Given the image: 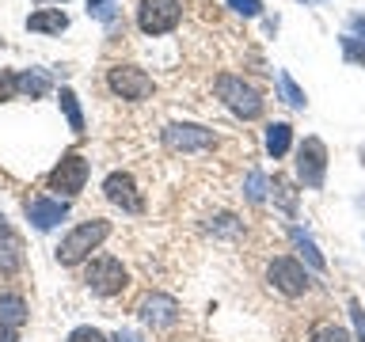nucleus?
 <instances>
[{"label":"nucleus","instance_id":"obj_9","mask_svg":"<svg viewBox=\"0 0 365 342\" xmlns=\"http://www.w3.org/2000/svg\"><path fill=\"white\" fill-rule=\"evenodd\" d=\"M164 145L171 152H198V148H213L217 137L205 125H190V122H171L164 130Z\"/></svg>","mask_w":365,"mask_h":342},{"label":"nucleus","instance_id":"obj_18","mask_svg":"<svg viewBox=\"0 0 365 342\" xmlns=\"http://www.w3.org/2000/svg\"><path fill=\"white\" fill-rule=\"evenodd\" d=\"M50 91V76L38 73V68H27V73H19V95H31V99H38Z\"/></svg>","mask_w":365,"mask_h":342},{"label":"nucleus","instance_id":"obj_20","mask_svg":"<svg viewBox=\"0 0 365 342\" xmlns=\"http://www.w3.org/2000/svg\"><path fill=\"white\" fill-rule=\"evenodd\" d=\"M312 342H350V335H346L339 323H319V327L312 331Z\"/></svg>","mask_w":365,"mask_h":342},{"label":"nucleus","instance_id":"obj_22","mask_svg":"<svg viewBox=\"0 0 365 342\" xmlns=\"http://www.w3.org/2000/svg\"><path fill=\"white\" fill-rule=\"evenodd\" d=\"M114 11H118V0H88V16H96L103 23H110Z\"/></svg>","mask_w":365,"mask_h":342},{"label":"nucleus","instance_id":"obj_4","mask_svg":"<svg viewBox=\"0 0 365 342\" xmlns=\"http://www.w3.org/2000/svg\"><path fill=\"white\" fill-rule=\"evenodd\" d=\"M179 19H182L179 0H141L137 4V27L145 34H168L179 27Z\"/></svg>","mask_w":365,"mask_h":342},{"label":"nucleus","instance_id":"obj_2","mask_svg":"<svg viewBox=\"0 0 365 342\" xmlns=\"http://www.w3.org/2000/svg\"><path fill=\"white\" fill-rule=\"evenodd\" d=\"M217 95H221L225 107L232 114H240V118H259V114H262V95L247 84V80H240L232 73L217 76Z\"/></svg>","mask_w":365,"mask_h":342},{"label":"nucleus","instance_id":"obj_33","mask_svg":"<svg viewBox=\"0 0 365 342\" xmlns=\"http://www.w3.org/2000/svg\"><path fill=\"white\" fill-rule=\"evenodd\" d=\"M304 4H319V0H304Z\"/></svg>","mask_w":365,"mask_h":342},{"label":"nucleus","instance_id":"obj_12","mask_svg":"<svg viewBox=\"0 0 365 342\" xmlns=\"http://www.w3.org/2000/svg\"><path fill=\"white\" fill-rule=\"evenodd\" d=\"M141 319L145 323H153V327H168V323H175V316H179V304L171 301V296L164 293H148L145 301H141Z\"/></svg>","mask_w":365,"mask_h":342},{"label":"nucleus","instance_id":"obj_19","mask_svg":"<svg viewBox=\"0 0 365 342\" xmlns=\"http://www.w3.org/2000/svg\"><path fill=\"white\" fill-rule=\"evenodd\" d=\"M23 262V255H19V239H11V236H0V270L4 274H11Z\"/></svg>","mask_w":365,"mask_h":342},{"label":"nucleus","instance_id":"obj_28","mask_svg":"<svg viewBox=\"0 0 365 342\" xmlns=\"http://www.w3.org/2000/svg\"><path fill=\"white\" fill-rule=\"evenodd\" d=\"M0 342H16V327H0Z\"/></svg>","mask_w":365,"mask_h":342},{"label":"nucleus","instance_id":"obj_7","mask_svg":"<svg viewBox=\"0 0 365 342\" xmlns=\"http://www.w3.org/2000/svg\"><path fill=\"white\" fill-rule=\"evenodd\" d=\"M267 278H270V285L278 293H285V296H301V293H308V270L301 266L297 259H289V255H278L267 266Z\"/></svg>","mask_w":365,"mask_h":342},{"label":"nucleus","instance_id":"obj_31","mask_svg":"<svg viewBox=\"0 0 365 342\" xmlns=\"http://www.w3.org/2000/svg\"><path fill=\"white\" fill-rule=\"evenodd\" d=\"M0 236H8V221H4V213H0Z\"/></svg>","mask_w":365,"mask_h":342},{"label":"nucleus","instance_id":"obj_26","mask_svg":"<svg viewBox=\"0 0 365 342\" xmlns=\"http://www.w3.org/2000/svg\"><path fill=\"white\" fill-rule=\"evenodd\" d=\"M262 187H267V179H262V175H251V179H247V198H251V202H262Z\"/></svg>","mask_w":365,"mask_h":342},{"label":"nucleus","instance_id":"obj_3","mask_svg":"<svg viewBox=\"0 0 365 342\" xmlns=\"http://www.w3.org/2000/svg\"><path fill=\"white\" fill-rule=\"evenodd\" d=\"M84 281H88V289L96 296H114V293L125 289L130 274H125V266L114 255H96L88 262V270H84Z\"/></svg>","mask_w":365,"mask_h":342},{"label":"nucleus","instance_id":"obj_21","mask_svg":"<svg viewBox=\"0 0 365 342\" xmlns=\"http://www.w3.org/2000/svg\"><path fill=\"white\" fill-rule=\"evenodd\" d=\"M278 88H282L285 103H293V107H304V91L289 80V73H278Z\"/></svg>","mask_w":365,"mask_h":342},{"label":"nucleus","instance_id":"obj_8","mask_svg":"<svg viewBox=\"0 0 365 342\" xmlns=\"http://www.w3.org/2000/svg\"><path fill=\"white\" fill-rule=\"evenodd\" d=\"M324 171H327V148L319 137H304V145L297 148V175L304 187L319 190L324 187Z\"/></svg>","mask_w":365,"mask_h":342},{"label":"nucleus","instance_id":"obj_5","mask_svg":"<svg viewBox=\"0 0 365 342\" xmlns=\"http://www.w3.org/2000/svg\"><path fill=\"white\" fill-rule=\"evenodd\" d=\"M107 84L114 95H122V99H130V103H141L153 95V76L145 73V68H137V65H114L110 73H107Z\"/></svg>","mask_w":365,"mask_h":342},{"label":"nucleus","instance_id":"obj_29","mask_svg":"<svg viewBox=\"0 0 365 342\" xmlns=\"http://www.w3.org/2000/svg\"><path fill=\"white\" fill-rule=\"evenodd\" d=\"M110 342H141V338H137V335H130V331H122V335H114Z\"/></svg>","mask_w":365,"mask_h":342},{"label":"nucleus","instance_id":"obj_23","mask_svg":"<svg viewBox=\"0 0 365 342\" xmlns=\"http://www.w3.org/2000/svg\"><path fill=\"white\" fill-rule=\"evenodd\" d=\"M293 239H297V247H301V255L308 259V266H312V270H324V259H319V255H316V247H312V244H308V239H304L301 232H293Z\"/></svg>","mask_w":365,"mask_h":342},{"label":"nucleus","instance_id":"obj_27","mask_svg":"<svg viewBox=\"0 0 365 342\" xmlns=\"http://www.w3.org/2000/svg\"><path fill=\"white\" fill-rule=\"evenodd\" d=\"M228 4H232L236 11H240V16H259V0H228Z\"/></svg>","mask_w":365,"mask_h":342},{"label":"nucleus","instance_id":"obj_11","mask_svg":"<svg viewBox=\"0 0 365 342\" xmlns=\"http://www.w3.org/2000/svg\"><path fill=\"white\" fill-rule=\"evenodd\" d=\"M65 213H68V205H65L61 198H31V202H27V217H31V224L38 228V232H46V228H53V224H61Z\"/></svg>","mask_w":365,"mask_h":342},{"label":"nucleus","instance_id":"obj_25","mask_svg":"<svg viewBox=\"0 0 365 342\" xmlns=\"http://www.w3.org/2000/svg\"><path fill=\"white\" fill-rule=\"evenodd\" d=\"M19 95V76L16 73H0V99Z\"/></svg>","mask_w":365,"mask_h":342},{"label":"nucleus","instance_id":"obj_30","mask_svg":"<svg viewBox=\"0 0 365 342\" xmlns=\"http://www.w3.org/2000/svg\"><path fill=\"white\" fill-rule=\"evenodd\" d=\"M354 319H358V331H361V338H365V312H361V308H354Z\"/></svg>","mask_w":365,"mask_h":342},{"label":"nucleus","instance_id":"obj_32","mask_svg":"<svg viewBox=\"0 0 365 342\" xmlns=\"http://www.w3.org/2000/svg\"><path fill=\"white\" fill-rule=\"evenodd\" d=\"M361 164H365V145H361Z\"/></svg>","mask_w":365,"mask_h":342},{"label":"nucleus","instance_id":"obj_6","mask_svg":"<svg viewBox=\"0 0 365 342\" xmlns=\"http://www.w3.org/2000/svg\"><path fill=\"white\" fill-rule=\"evenodd\" d=\"M50 190H57V198H76L80 190H84V182H88V160L80 156V152H68L61 164H57L53 171H50Z\"/></svg>","mask_w":365,"mask_h":342},{"label":"nucleus","instance_id":"obj_17","mask_svg":"<svg viewBox=\"0 0 365 342\" xmlns=\"http://www.w3.org/2000/svg\"><path fill=\"white\" fill-rule=\"evenodd\" d=\"M57 103H61V110H65V118H68V130H73V133H84V110H80L73 88H61V91H57Z\"/></svg>","mask_w":365,"mask_h":342},{"label":"nucleus","instance_id":"obj_10","mask_svg":"<svg viewBox=\"0 0 365 342\" xmlns=\"http://www.w3.org/2000/svg\"><path fill=\"white\" fill-rule=\"evenodd\" d=\"M103 194H107V202L122 205L125 213H141V194H137L133 179L125 171H110L107 182H103Z\"/></svg>","mask_w":365,"mask_h":342},{"label":"nucleus","instance_id":"obj_13","mask_svg":"<svg viewBox=\"0 0 365 342\" xmlns=\"http://www.w3.org/2000/svg\"><path fill=\"white\" fill-rule=\"evenodd\" d=\"M68 27V16L61 8H38L27 16V31H38V34H61Z\"/></svg>","mask_w":365,"mask_h":342},{"label":"nucleus","instance_id":"obj_24","mask_svg":"<svg viewBox=\"0 0 365 342\" xmlns=\"http://www.w3.org/2000/svg\"><path fill=\"white\" fill-rule=\"evenodd\" d=\"M68 342H110L103 331H96V327H76L73 335H68Z\"/></svg>","mask_w":365,"mask_h":342},{"label":"nucleus","instance_id":"obj_15","mask_svg":"<svg viewBox=\"0 0 365 342\" xmlns=\"http://www.w3.org/2000/svg\"><path fill=\"white\" fill-rule=\"evenodd\" d=\"M342 50H346L350 61H361L365 65V16H354L350 19V31L342 34Z\"/></svg>","mask_w":365,"mask_h":342},{"label":"nucleus","instance_id":"obj_16","mask_svg":"<svg viewBox=\"0 0 365 342\" xmlns=\"http://www.w3.org/2000/svg\"><path fill=\"white\" fill-rule=\"evenodd\" d=\"M289 141H293V130H289L285 122L267 125V152H270L274 160H282L285 152H289Z\"/></svg>","mask_w":365,"mask_h":342},{"label":"nucleus","instance_id":"obj_1","mask_svg":"<svg viewBox=\"0 0 365 342\" xmlns=\"http://www.w3.org/2000/svg\"><path fill=\"white\" fill-rule=\"evenodd\" d=\"M107 236H110V224L107 221H84V224H76L73 232L57 244V262H61V266H76V262H84Z\"/></svg>","mask_w":365,"mask_h":342},{"label":"nucleus","instance_id":"obj_14","mask_svg":"<svg viewBox=\"0 0 365 342\" xmlns=\"http://www.w3.org/2000/svg\"><path fill=\"white\" fill-rule=\"evenodd\" d=\"M27 323V301L19 293H0V327Z\"/></svg>","mask_w":365,"mask_h":342}]
</instances>
